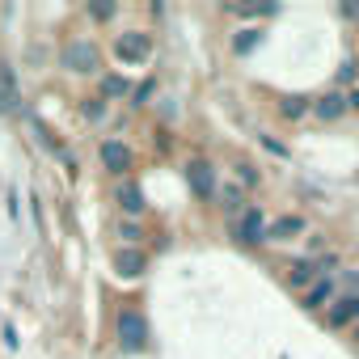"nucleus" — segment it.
Listing matches in <instances>:
<instances>
[{"mask_svg": "<svg viewBox=\"0 0 359 359\" xmlns=\"http://www.w3.org/2000/svg\"><path fill=\"white\" fill-rule=\"evenodd\" d=\"M114 338H118L123 351H144V346H148V325H144V317H140L135 309H118V317H114Z\"/></svg>", "mask_w": 359, "mask_h": 359, "instance_id": "1", "label": "nucleus"}, {"mask_svg": "<svg viewBox=\"0 0 359 359\" xmlns=\"http://www.w3.org/2000/svg\"><path fill=\"white\" fill-rule=\"evenodd\" d=\"M114 55H118L123 64H144V60L152 55V34H144V30H123V34H114Z\"/></svg>", "mask_w": 359, "mask_h": 359, "instance_id": "2", "label": "nucleus"}, {"mask_svg": "<svg viewBox=\"0 0 359 359\" xmlns=\"http://www.w3.org/2000/svg\"><path fill=\"white\" fill-rule=\"evenodd\" d=\"M97 156H102L106 173H114V177H127V173H131V165H135V152H131L123 140H106V144L97 148Z\"/></svg>", "mask_w": 359, "mask_h": 359, "instance_id": "3", "label": "nucleus"}, {"mask_svg": "<svg viewBox=\"0 0 359 359\" xmlns=\"http://www.w3.org/2000/svg\"><path fill=\"white\" fill-rule=\"evenodd\" d=\"M64 64H68L72 72H97L102 51H97L89 39H72V43H68V51H64Z\"/></svg>", "mask_w": 359, "mask_h": 359, "instance_id": "4", "label": "nucleus"}, {"mask_svg": "<svg viewBox=\"0 0 359 359\" xmlns=\"http://www.w3.org/2000/svg\"><path fill=\"white\" fill-rule=\"evenodd\" d=\"M233 233H237V241H245V245H262V241H266V220H262V212H258V208H245Z\"/></svg>", "mask_w": 359, "mask_h": 359, "instance_id": "5", "label": "nucleus"}, {"mask_svg": "<svg viewBox=\"0 0 359 359\" xmlns=\"http://www.w3.org/2000/svg\"><path fill=\"white\" fill-rule=\"evenodd\" d=\"M325 317H330V325H334V330H346V325H355V321H359V296H351V292L334 296Z\"/></svg>", "mask_w": 359, "mask_h": 359, "instance_id": "6", "label": "nucleus"}, {"mask_svg": "<svg viewBox=\"0 0 359 359\" xmlns=\"http://www.w3.org/2000/svg\"><path fill=\"white\" fill-rule=\"evenodd\" d=\"M114 199H118V208H123V216H127V220H140V216H144V208H148V203H144V191H140L135 182H127V177L114 187Z\"/></svg>", "mask_w": 359, "mask_h": 359, "instance_id": "7", "label": "nucleus"}, {"mask_svg": "<svg viewBox=\"0 0 359 359\" xmlns=\"http://www.w3.org/2000/svg\"><path fill=\"white\" fill-rule=\"evenodd\" d=\"M346 110H351V97H346V93H338V89L313 102V114H317L321 123H338V118H342Z\"/></svg>", "mask_w": 359, "mask_h": 359, "instance_id": "8", "label": "nucleus"}, {"mask_svg": "<svg viewBox=\"0 0 359 359\" xmlns=\"http://www.w3.org/2000/svg\"><path fill=\"white\" fill-rule=\"evenodd\" d=\"M317 279H321V271H317V262H313V258H300V262H292V266H287V287H296V292H309Z\"/></svg>", "mask_w": 359, "mask_h": 359, "instance_id": "9", "label": "nucleus"}, {"mask_svg": "<svg viewBox=\"0 0 359 359\" xmlns=\"http://www.w3.org/2000/svg\"><path fill=\"white\" fill-rule=\"evenodd\" d=\"M187 173H191V187H195V195H199V199H212V195H216V173H212V165H208V161H195Z\"/></svg>", "mask_w": 359, "mask_h": 359, "instance_id": "10", "label": "nucleus"}, {"mask_svg": "<svg viewBox=\"0 0 359 359\" xmlns=\"http://www.w3.org/2000/svg\"><path fill=\"white\" fill-rule=\"evenodd\" d=\"M309 224H304V216H279L275 224H266V237H275V241H292V237H300Z\"/></svg>", "mask_w": 359, "mask_h": 359, "instance_id": "11", "label": "nucleus"}, {"mask_svg": "<svg viewBox=\"0 0 359 359\" xmlns=\"http://www.w3.org/2000/svg\"><path fill=\"white\" fill-rule=\"evenodd\" d=\"M330 300H334V279H325V275H321L304 296H300V304H304V309H330Z\"/></svg>", "mask_w": 359, "mask_h": 359, "instance_id": "12", "label": "nucleus"}, {"mask_svg": "<svg viewBox=\"0 0 359 359\" xmlns=\"http://www.w3.org/2000/svg\"><path fill=\"white\" fill-rule=\"evenodd\" d=\"M114 271H118L123 279L144 275V254H140V250H118V254H114Z\"/></svg>", "mask_w": 359, "mask_h": 359, "instance_id": "13", "label": "nucleus"}, {"mask_svg": "<svg viewBox=\"0 0 359 359\" xmlns=\"http://www.w3.org/2000/svg\"><path fill=\"white\" fill-rule=\"evenodd\" d=\"M118 237H123V250H135V245L144 241V224H135V220H118Z\"/></svg>", "mask_w": 359, "mask_h": 359, "instance_id": "14", "label": "nucleus"}, {"mask_svg": "<svg viewBox=\"0 0 359 359\" xmlns=\"http://www.w3.org/2000/svg\"><path fill=\"white\" fill-rule=\"evenodd\" d=\"M279 110H283V118H304V114H309V102H304V97H283Z\"/></svg>", "mask_w": 359, "mask_h": 359, "instance_id": "15", "label": "nucleus"}, {"mask_svg": "<svg viewBox=\"0 0 359 359\" xmlns=\"http://www.w3.org/2000/svg\"><path fill=\"white\" fill-rule=\"evenodd\" d=\"M220 199H224V208H229V212H245V208H241V203H245V191H241V187H224V191H220Z\"/></svg>", "mask_w": 359, "mask_h": 359, "instance_id": "16", "label": "nucleus"}, {"mask_svg": "<svg viewBox=\"0 0 359 359\" xmlns=\"http://www.w3.org/2000/svg\"><path fill=\"white\" fill-rule=\"evenodd\" d=\"M89 18H93V22H110V18H114V0H93V5H89Z\"/></svg>", "mask_w": 359, "mask_h": 359, "instance_id": "17", "label": "nucleus"}, {"mask_svg": "<svg viewBox=\"0 0 359 359\" xmlns=\"http://www.w3.org/2000/svg\"><path fill=\"white\" fill-rule=\"evenodd\" d=\"M102 93H106V97H123V93H127V81H123V76H106V81H102Z\"/></svg>", "mask_w": 359, "mask_h": 359, "instance_id": "18", "label": "nucleus"}, {"mask_svg": "<svg viewBox=\"0 0 359 359\" xmlns=\"http://www.w3.org/2000/svg\"><path fill=\"white\" fill-rule=\"evenodd\" d=\"M237 182H245V187H254V182H258V173H254V165H250V161H241V165H237Z\"/></svg>", "mask_w": 359, "mask_h": 359, "instance_id": "19", "label": "nucleus"}, {"mask_svg": "<svg viewBox=\"0 0 359 359\" xmlns=\"http://www.w3.org/2000/svg\"><path fill=\"white\" fill-rule=\"evenodd\" d=\"M85 114H89V118H102V106H97V97H89V102H85Z\"/></svg>", "mask_w": 359, "mask_h": 359, "instance_id": "20", "label": "nucleus"}, {"mask_svg": "<svg viewBox=\"0 0 359 359\" xmlns=\"http://www.w3.org/2000/svg\"><path fill=\"white\" fill-rule=\"evenodd\" d=\"M351 334H355V342H359V321H355V325H351Z\"/></svg>", "mask_w": 359, "mask_h": 359, "instance_id": "21", "label": "nucleus"}, {"mask_svg": "<svg viewBox=\"0 0 359 359\" xmlns=\"http://www.w3.org/2000/svg\"><path fill=\"white\" fill-rule=\"evenodd\" d=\"M351 102H355V106H359V93H355V97H351Z\"/></svg>", "mask_w": 359, "mask_h": 359, "instance_id": "22", "label": "nucleus"}, {"mask_svg": "<svg viewBox=\"0 0 359 359\" xmlns=\"http://www.w3.org/2000/svg\"><path fill=\"white\" fill-rule=\"evenodd\" d=\"M355 81H359V64H355Z\"/></svg>", "mask_w": 359, "mask_h": 359, "instance_id": "23", "label": "nucleus"}]
</instances>
